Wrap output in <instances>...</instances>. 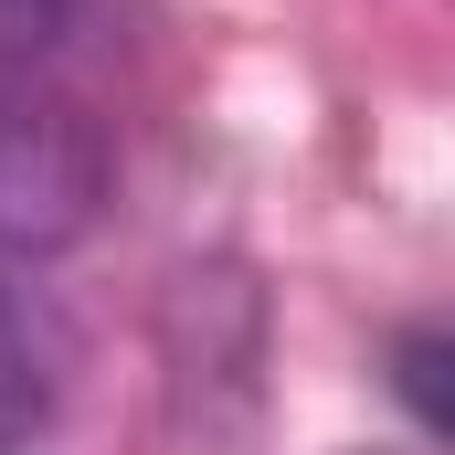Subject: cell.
<instances>
[{
  "mask_svg": "<svg viewBox=\"0 0 455 455\" xmlns=\"http://www.w3.org/2000/svg\"><path fill=\"white\" fill-rule=\"evenodd\" d=\"M53 392H64V339H53V318L0 275V455L32 445V435L53 424Z\"/></svg>",
  "mask_w": 455,
  "mask_h": 455,
  "instance_id": "7a4b0ae2",
  "label": "cell"
},
{
  "mask_svg": "<svg viewBox=\"0 0 455 455\" xmlns=\"http://www.w3.org/2000/svg\"><path fill=\"white\" fill-rule=\"evenodd\" d=\"M64 21H75V0H0V64L53 53V43H64Z\"/></svg>",
  "mask_w": 455,
  "mask_h": 455,
  "instance_id": "3957f363",
  "label": "cell"
},
{
  "mask_svg": "<svg viewBox=\"0 0 455 455\" xmlns=\"http://www.w3.org/2000/svg\"><path fill=\"white\" fill-rule=\"evenodd\" d=\"M107 138L96 116L21 64H0V254H64L107 212Z\"/></svg>",
  "mask_w": 455,
  "mask_h": 455,
  "instance_id": "6da1fadb",
  "label": "cell"
}]
</instances>
